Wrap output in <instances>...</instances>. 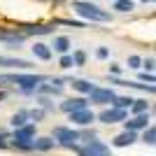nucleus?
I'll return each instance as SVG.
<instances>
[{"instance_id":"nucleus-1","label":"nucleus","mask_w":156,"mask_h":156,"mask_svg":"<svg viewBox=\"0 0 156 156\" xmlns=\"http://www.w3.org/2000/svg\"><path fill=\"white\" fill-rule=\"evenodd\" d=\"M72 9H75L79 16H84V19H89V21H98V23L112 19L110 12L100 9V7L93 5V2H84V0H75V2H72Z\"/></svg>"},{"instance_id":"nucleus-2","label":"nucleus","mask_w":156,"mask_h":156,"mask_svg":"<svg viewBox=\"0 0 156 156\" xmlns=\"http://www.w3.org/2000/svg\"><path fill=\"white\" fill-rule=\"evenodd\" d=\"M5 82L21 86L23 91H35L44 82V77L42 75H0V84H5Z\"/></svg>"},{"instance_id":"nucleus-3","label":"nucleus","mask_w":156,"mask_h":156,"mask_svg":"<svg viewBox=\"0 0 156 156\" xmlns=\"http://www.w3.org/2000/svg\"><path fill=\"white\" fill-rule=\"evenodd\" d=\"M79 140V133L72 128H65V126H56L54 128V142L63 144V147H75V142Z\"/></svg>"},{"instance_id":"nucleus-4","label":"nucleus","mask_w":156,"mask_h":156,"mask_svg":"<svg viewBox=\"0 0 156 156\" xmlns=\"http://www.w3.org/2000/svg\"><path fill=\"white\" fill-rule=\"evenodd\" d=\"M35 140V126H21L14 130V144L21 149H30V142Z\"/></svg>"},{"instance_id":"nucleus-5","label":"nucleus","mask_w":156,"mask_h":156,"mask_svg":"<svg viewBox=\"0 0 156 156\" xmlns=\"http://www.w3.org/2000/svg\"><path fill=\"white\" fill-rule=\"evenodd\" d=\"M89 96H91V103H100V105H105V103H112V100L117 98V93L112 91V89H98V86H96V89H93Z\"/></svg>"},{"instance_id":"nucleus-6","label":"nucleus","mask_w":156,"mask_h":156,"mask_svg":"<svg viewBox=\"0 0 156 156\" xmlns=\"http://www.w3.org/2000/svg\"><path fill=\"white\" fill-rule=\"evenodd\" d=\"M98 119H100L103 124H119V121H126V110H117V107H112V110H105Z\"/></svg>"},{"instance_id":"nucleus-7","label":"nucleus","mask_w":156,"mask_h":156,"mask_svg":"<svg viewBox=\"0 0 156 156\" xmlns=\"http://www.w3.org/2000/svg\"><path fill=\"white\" fill-rule=\"evenodd\" d=\"M93 112L86 107V110H77V112H70V121L72 124H77V126H89L93 121Z\"/></svg>"},{"instance_id":"nucleus-8","label":"nucleus","mask_w":156,"mask_h":156,"mask_svg":"<svg viewBox=\"0 0 156 156\" xmlns=\"http://www.w3.org/2000/svg\"><path fill=\"white\" fill-rule=\"evenodd\" d=\"M126 124V130H140V128H147V124H149V114L144 112V114H135V117L130 119V121H124Z\"/></svg>"},{"instance_id":"nucleus-9","label":"nucleus","mask_w":156,"mask_h":156,"mask_svg":"<svg viewBox=\"0 0 156 156\" xmlns=\"http://www.w3.org/2000/svg\"><path fill=\"white\" fill-rule=\"evenodd\" d=\"M63 112H77V110H86V98H68L63 105H61Z\"/></svg>"},{"instance_id":"nucleus-10","label":"nucleus","mask_w":156,"mask_h":156,"mask_svg":"<svg viewBox=\"0 0 156 156\" xmlns=\"http://www.w3.org/2000/svg\"><path fill=\"white\" fill-rule=\"evenodd\" d=\"M0 40L2 42H7V44H12V47H19L23 40H26V35L23 33H9V30H0Z\"/></svg>"},{"instance_id":"nucleus-11","label":"nucleus","mask_w":156,"mask_h":156,"mask_svg":"<svg viewBox=\"0 0 156 156\" xmlns=\"http://www.w3.org/2000/svg\"><path fill=\"white\" fill-rule=\"evenodd\" d=\"M54 144L56 142H54L51 137H37V140L30 142V149H35V151H51Z\"/></svg>"},{"instance_id":"nucleus-12","label":"nucleus","mask_w":156,"mask_h":156,"mask_svg":"<svg viewBox=\"0 0 156 156\" xmlns=\"http://www.w3.org/2000/svg\"><path fill=\"white\" fill-rule=\"evenodd\" d=\"M137 140V135L133 133V130H124L121 135L114 137V147H128V144H133Z\"/></svg>"},{"instance_id":"nucleus-13","label":"nucleus","mask_w":156,"mask_h":156,"mask_svg":"<svg viewBox=\"0 0 156 156\" xmlns=\"http://www.w3.org/2000/svg\"><path fill=\"white\" fill-rule=\"evenodd\" d=\"M0 65L2 68H30L26 58H9V56H0Z\"/></svg>"},{"instance_id":"nucleus-14","label":"nucleus","mask_w":156,"mask_h":156,"mask_svg":"<svg viewBox=\"0 0 156 156\" xmlns=\"http://www.w3.org/2000/svg\"><path fill=\"white\" fill-rule=\"evenodd\" d=\"M33 54H35L40 61H49L51 58V49H49L47 44H42V42H35V44H33Z\"/></svg>"},{"instance_id":"nucleus-15","label":"nucleus","mask_w":156,"mask_h":156,"mask_svg":"<svg viewBox=\"0 0 156 156\" xmlns=\"http://www.w3.org/2000/svg\"><path fill=\"white\" fill-rule=\"evenodd\" d=\"M72 89H77L79 93H91L96 86L93 82H86V79H72Z\"/></svg>"},{"instance_id":"nucleus-16","label":"nucleus","mask_w":156,"mask_h":156,"mask_svg":"<svg viewBox=\"0 0 156 156\" xmlns=\"http://www.w3.org/2000/svg\"><path fill=\"white\" fill-rule=\"evenodd\" d=\"M89 147H91L98 156H112V154H110V147H107V144H103L100 140H89Z\"/></svg>"},{"instance_id":"nucleus-17","label":"nucleus","mask_w":156,"mask_h":156,"mask_svg":"<svg viewBox=\"0 0 156 156\" xmlns=\"http://www.w3.org/2000/svg\"><path fill=\"white\" fill-rule=\"evenodd\" d=\"M54 26H30L23 30V35H47V33H51Z\"/></svg>"},{"instance_id":"nucleus-18","label":"nucleus","mask_w":156,"mask_h":156,"mask_svg":"<svg viewBox=\"0 0 156 156\" xmlns=\"http://www.w3.org/2000/svg\"><path fill=\"white\" fill-rule=\"evenodd\" d=\"M54 49H56V51H61V54H65L68 49H70V40L63 37V35H61V37H56V40H54Z\"/></svg>"},{"instance_id":"nucleus-19","label":"nucleus","mask_w":156,"mask_h":156,"mask_svg":"<svg viewBox=\"0 0 156 156\" xmlns=\"http://www.w3.org/2000/svg\"><path fill=\"white\" fill-rule=\"evenodd\" d=\"M133 7H135L133 0H114V9L117 12H130Z\"/></svg>"},{"instance_id":"nucleus-20","label":"nucleus","mask_w":156,"mask_h":156,"mask_svg":"<svg viewBox=\"0 0 156 156\" xmlns=\"http://www.w3.org/2000/svg\"><path fill=\"white\" fill-rule=\"evenodd\" d=\"M112 105H114V107H117V110H128L130 105H133V98H114V100H112Z\"/></svg>"},{"instance_id":"nucleus-21","label":"nucleus","mask_w":156,"mask_h":156,"mask_svg":"<svg viewBox=\"0 0 156 156\" xmlns=\"http://www.w3.org/2000/svg\"><path fill=\"white\" fill-rule=\"evenodd\" d=\"M26 119H28V112H16L12 117V126L14 128H21V126H26Z\"/></svg>"},{"instance_id":"nucleus-22","label":"nucleus","mask_w":156,"mask_h":156,"mask_svg":"<svg viewBox=\"0 0 156 156\" xmlns=\"http://www.w3.org/2000/svg\"><path fill=\"white\" fill-rule=\"evenodd\" d=\"M142 142H144V144H154V142H156V128H154V126H149V128H144Z\"/></svg>"},{"instance_id":"nucleus-23","label":"nucleus","mask_w":156,"mask_h":156,"mask_svg":"<svg viewBox=\"0 0 156 156\" xmlns=\"http://www.w3.org/2000/svg\"><path fill=\"white\" fill-rule=\"evenodd\" d=\"M128 110H133L135 114H144L147 112V100H133V105H130Z\"/></svg>"},{"instance_id":"nucleus-24","label":"nucleus","mask_w":156,"mask_h":156,"mask_svg":"<svg viewBox=\"0 0 156 156\" xmlns=\"http://www.w3.org/2000/svg\"><path fill=\"white\" fill-rule=\"evenodd\" d=\"M86 63V54L84 51H75L72 54V65H84Z\"/></svg>"},{"instance_id":"nucleus-25","label":"nucleus","mask_w":156,"mask_h":156,"mask_svg":"<svg viewBox=\"0 0 156 156\" xmlns=\"http://www.w3.org/2000/svg\"><path fill=\"white\" fill-rule=\"evenodd\" d=\"M77 154H79V156H98L96 151L89 147V144H86V147H82V149H77Z\"/></svg>"},{"instance_id":"nucleus-26","label":"nucleus","mask_w":156,"mask_h":156,"mask_svg":"<svg viewBox=\"0 0 156 156\" xmlns=\"http://www.w3.org/2000/svg\"><path fill=\"white\" fill-rule=\"evenodd\" d=\"M61 68H72V56L63 54V58H61Z\"/></svg>"},{"instance_id":"nucleus-27","label":"nucleus","mask_w":156,"mask_h":156,"mask_svg":"<svg viewBox=\"0 0 156 156\" xmlns=\"http://www.w3.org/2000/svg\"><path fill=\"white\" fill-rule=\"evenodd\" d=\"M140 63H142V61L137 58V56H130L128 58V68H140Z\"/></svg>"},{"instance_id":"nucleus-28","label":"nucleus","mask_w":156,"mask_h":156,"mask_svg":"<svg viewBox=\"0 0 156 156\" xmlns=\"http://www.w3.org/2000/svg\"><path fill=\"white\" fill-rule=\"evenodd\" d=\"M96 56H98L100 61H103V58H107V49H105V47H100V49L96 51Z\"/></svg>"},{"instance_id":"nucleus-29","label":"nucleus","mask_w":156,"mask_h":156,"mask_svg":"<svg viewBox=\"0 0 156 156\" xmlns=\"http://www.w3.org/2000/svg\"><path fill=\"white\" fill-rule=\"evenodd\" d=\"M110 72L112 75H121V65H110Z\"/></svg>"},{"instance_id":"nucleus-30","label":"nucleus","mask_w":156,"mask_h":156,"mask_svg":"<svg viewBox=\"0 0 156 156\" xmlns=\"http://www.w3.org/2000/svg\"><path fill=\"white\" fill-rule=\"evenodd\" d=\"M144 68H147V70H154V58H147V61H144Z\"/></svg>"},{"instance_id":"nucleus-31","label":"nucleus","mask_w":156,"mask_h":156,"mask_svg":"<svg viewBox=\"0 0 156 156\" xmlns=\"http://www.w3.org/2000/svg\"><path fill=\"white\" fill-rule=\"evenodd\" d=\"M2 147H5V140H2V135H0V149H2Z\"/></svg>"},{"instance_id":"nucleus-32","label":"nucleus","mask_w":156,"mask_h":156,"mask_svg":"<svg viewBox=\"0 0 156 156\" xmlns=\"http://www.w3.org/2000/svg\"><path fill=\"white\" fill-rule=\"evenodd\" d=\"M144 2H147V0H144Z\"/></svg>"},{"instance_id":"nucleus-33","label":"nucleus","mask_w":156,"mask_h":156,"mask_svg":"<svg viewBox=\"0 0 156 156\" xmlns=\"http://www.w3.org/2000/svg\"><path fill=\"white\" fill-rule=\"evenodd\" d=\"M112 2H114V0H112Z\"/></svg>"}]
</instances>
